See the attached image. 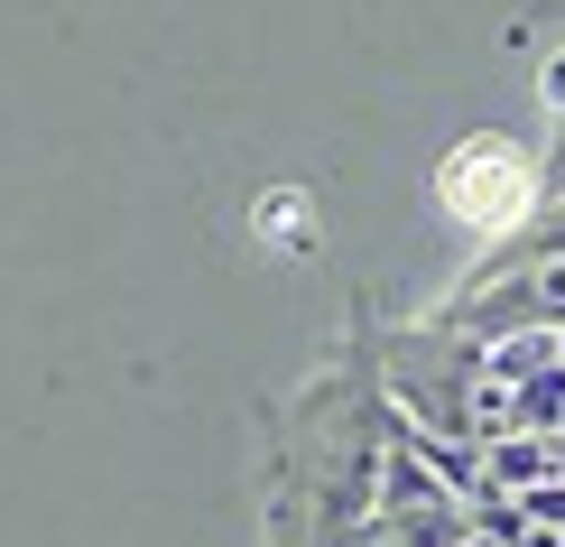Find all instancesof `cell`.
<instances>
[{
    "mask_svg": "<svg viewBox=\"0 0 565 547\" xmlns=\"http://www.w3.org/2000/svg\"><path fill=\"white\" fill-rule=\"evenodd\" d=\"M398 399L371 353V306L352 335L260 418V547H362L381 519Z\"/></svg>",
    "mask_w": 565,
    "mask_h": 547,
    "instance_id": "cell-1",
    "label": "cell"
},
{
    "mask_svg": "<svg viewBox=\"0 0 565 547\" xmlns=\"http://www.w3.org/2000/svg\"><path fill=\"white\" fill-rule=\"evenodd\" d=\"M436 204H445V223H463L491 251V242H510V232L547 204V158H529L520 139H491L482 130V139H463V149H445Z\"/></svg>",
    "mask_w": 565,
    "mask_h": 547,
    "instance_id": "cell-2",
    "label": "cell"
},
{
    "mask_svg": "<svg viewBox=\"0 0 565 547\" xmlns=\"http://www.w3.org/2000/svg\"><path fill=\"white\" fill-rule=\"evenodd\" d=\"M537 158H547V186H565V112H556V130H547V149H537Z\"/></svg>",
    "mask_w": 565,
    "mask_h": 547,
    "instance_id": "cell-3",
    "label": "cell"
}]
</instances>
